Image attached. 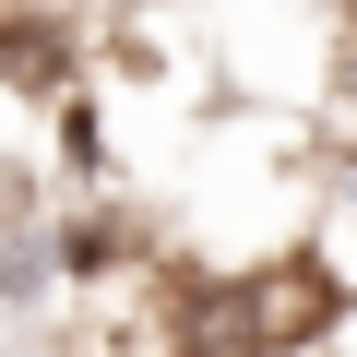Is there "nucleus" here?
<instances>
[{"mask_svg": "<svg viewBox=\"0 0 357 357\" xmlns=\"http://www.w3.org/2000/svg\"><path fill=\"white\" fill-rule=\"evenodd\" d=\"M227 321H191V357H238V345H298V333H321L333 321V286L310 274V262H274V274H250L238 298H215Z\"/></svg>", "mask_w": 357, "mask_h": 357, "instance_id": "1", "label": "nucleus"}]
</instances>
